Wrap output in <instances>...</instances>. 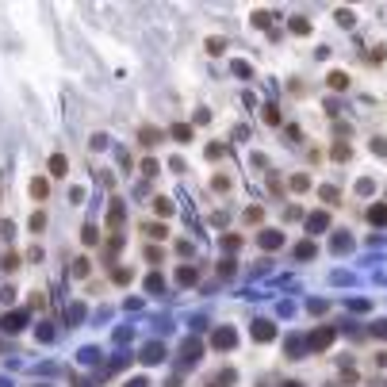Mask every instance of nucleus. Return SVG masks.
Listing matches in <instances>:
<instances>
[{
  "instance_id": "22",
  "label": "nucleus",
  "mask_w": 387,
  "mask_h": 387,
  "mask_svg": "<svg viewBox=\"0 0 387 387\" xmlns=\"http://www.w3.org/2000/svg\"><path fill=\"white\" fill-rule=\"evenodd\" d=\"M142 234H150V238H165V226H158V222H146Z\"/></svg>"
},
{
  "instance_id": "26",
  "label": "nucleus",
  "mask_w": 387,
  "mask_h": 387,
  "mask_svg": "<svg viewBox=\"0 0 387 387\" xmlns=\"http://www.w3.org/2000/svg\"><path fill=\"white\" fill-rule=\"evenodd\" d=\"M273 19H269V12H253V27H269Z\"/></svg>"
},
{
  "instance_id": "11",
  "label": "nucleus",
  "mask_w": 387,
  "mask_h": 387,
  "mask_svg": "<svg viewBox=\"0 0 387 387\" xmlns=\"http://www.w3.org/2000/svg\"><path fill=\"white\" fill-rule=\"evenodd\" d=\"M154 211H158L161 219H172V211H176V207H172V200H165V196H158V200H154Z\"/></svg>"
},
{
  "instance_id": "1",
  "label": "nucleus",
  "mask_w": 387,
  "mask_h": 387,
  "mask_svg": "<svg viewBox=\"0 0 387 387\" xmlns=\"http://www.w3.org/2000/svg\"><path fill=\"white\" fill-rule=\"evenodd\" d=\"M211 345H215V349H234V345H238V333L230 330V326H222V330H215Z\"/></svg>"
},
{
  "instance_id": "10",
  "label": "nucleus",
  "mask_w": 387,
  "mask_h": 387,
  "mask_svg": "<svg viewBox=\"0 0 387 387\" xmlns=\"http://www.w3.org/2000/svg\"><path fill=\"white\" fill-rule=\"evenodd\" d=\"M161 357H165V345H146V349H142V360H146V364H158Z\"/></svg>"
},
{
  "instance_id": "20",
  "label": "nucleus",
  "mask_w": 387,
  "mask_h": 387,
  "mask_svg": "<svg viewBox=\"0 0 387 387\" xmlns=\"http://www.w3.org/2000/svg\"><path fill=\"white\" fill-rule=\"evenodd\" d=\"M318 196H322V200H326V203H337V188L322 184V188H318Z\"/></svg>"
},
{
  "instance_id": "18",
  "label": "nucleus",
  "mask_w": 387,
  "mask_h": 387,
  "mask_svg": "<svg viewBox=\"0 0 387 387\" xmlns=\"http://www.w3.org/2000/svg\"><path fill=\"white\" fill-rule=\"evenodd\" d=\"M219 242H222V253H234V249L242 245V238H238V234H222Z\"/></svg>"
},
{
  "instance_id": "8",
  "label": "nucleus",
  "mask_w": 387,
  "mask_h": 387,
  "mask_svg": "<svg viewBox=\"0 0 387 387\" xmlns=\"http://www.w3.org/2000/svg\"><path fill=\"white\" fill-rule=\"evenodd\" d=\"M326 85H330L333 92H345V88H349V73H341V69H333L330 77H326Z\"/></svg>"
},
{
  "instance_id": "14",
  "label": "nucleus",
  "mask_w": 387,
  "mask_h": 387,
  "mask_svg": "<svg viewBox=\"0 0 387 387\" xmlns=\"http://www.w3.org/2000/svg\"><path fill=\"white\" fill-rule=\"evenodd\" d=\"M234 273H238V265H234V257H222V261H219V276H222V280H230Z\"/></svg>"
},
{
  "instance_id": "2",
  "label": "nucleus",
  "mask_w": 387,
  "mask_h": 387,
  "mask_svg": "<svg viewBox=\"0 0 387 387\" xmlns=\"http://www.w3.org/2000/svg\"><path fill=\"white\" fill-rule=\"evenodd\" d=\"M257 245L261 249H280V245H284V234H280V230H261Z\"/></svg>"
},
{
  "instance_id": "17",
  "label": "nucleus",
  "mask_w": 387,
  "mask_h": 387,
  "mask_svg": "<svg viewBox=\"0 0 387 387\" xmlns=\"http://www.w3.org/2000/svg\"><path fill=\"white\" fill-rule=\"evenodd\" d=\"M172 138H176V142H192V127H188V123H176V127H172Z\"/></svg>"
},
{
  "instance_id": "39",
  "label": "nucleus",
  "mask_w": 387,
  "mask_h": 387,
  "mask_svg": "<svg viewBox=\"0 0 387 387\" xmlns=\"http://www.w3.org/2000/svg\"><path fill=\"white\" fill-rule=\"evenodd\" d=\"M123 387H146V380H142V376H138V380H127V384H123Z\"/></svg>"
},
{
  "instance_id": "28",
  "label": "nucleus",
  "mask_w": 387,
  "mask_h": 387,
  "mask_svg": "<svg viewBox=\"0 0 387 387\" xmlns=\"http://www.w3.org/2000/svg\"><path fill=\"white\" fill-rule=\"evenodd\" d=\"M85 242L96 245V242H100V230H96V226H85Z\"/></svg>"
},
{
  "instance_id": "33",
  "label": "nucleus",
  "mask_w": 387,
  "mask_h": 387,
  "mask_svg": "<svg viewBox=\"0 0 387 387\" xmlns=\"http://www.w3.org/2000/svg\"><path fill=\"white\" fill-rule=\"evenodd\" d=\"M111 276H115V284H127V280H130V269H115Z\"/></svg>"
},
{
  "instance_id": "3",
  "label": "nucleus",
  "mask_w": 387,
  "mask_h": 387,
  "mask_svg": "<svg viewBox=\"0 0 387 387\" xmlns=\"http://www.w3.org/2000/svg\"><path fill=\"white\" fill-rule=\"evenodd\" d=\"M273 337H276V326L269 318H257L253 322V341H273Z\"/></svg>"
},
{
  "instance_id": "24",
  "label": "nucleus",
  "mask_w": 387,
  "mask_h": 387,
  "mask_svg": "<svg viewBox=\"0 0 387 387\" xmlns=\"http://www.w3.org/2000/svg\"><path fill=\"white\" fill-rule=\"evenodd\" d=\"M176 253H180V257H192V253H196V245L184 238V242H176Z\"/></svg>"
},
{
  "instance_id": "38",
  "label": "nucleus",
  "mask_w": 387,
  "mask_h": 387,
  "mask_svg": "<svg viewBox=\"0 0 387 387\" xmlns=\"http://www.w3.org/2000/svg\"><path fill=\"white\" fill-rule=\"evenodd\" d=\"M73 276H88V261H77L73 265Z\"/></svg>"
},
{
  "instance_id": "27",
  "label": "nucleus",
  "mask_w": 387,
  "mask_h": 387,
  "mask_svg": "<svg viewBox=\"0 0 387 387\" xmlns=\"http://www.w3.org/2000/svg\"><path fill=\"white\" fill-rule=\"evenodd\" d=\"M337 23H341V27H353V12H345V8H337Z\"/></svg>"
},
{
  "instance_id": "30",
  "label": "nucleus",
  "mask_w": 387,
  "mask_h": 387,
  "mask_svg": "<svg viewBox=\"0 0 387 387\" xmlns=\"http://www.w3.org/2000/svg\"><path fill=\"white\" fill-rule=\"evenodd\" d=\"M265 123H280V111H276L273 104H269V108H265Z\"/></svg>"
},
{
  "instance_id": "37",
  "label": "nucleus",
  "mask_w": 387,
  "mask_h": 387,
  "mask_svg": "<svg viewBox=\"0 0 387 387\" xmlns=\"http://www.w3.org/2000/svg\"><path fill=\"white\" fill-rule=\"evenodd\" d=\"M146 257H150V265H161V249L154 245V249H146Z\"/></svg>"
},
{
  "instance_id": "9",
  "label": "nucleus",
  "mask_w": 387,
  "mask_h": 387,
  "mask_svg": "<svg viewBox=\"0 0 387 387\" xmlns=\"http://www.w3.org/2000/svg\"><path fill=\"white\" fill-rule=\"evenodd\" d=\"M368 222H372V226H387V203H372V211H368Z\"/></svg>"
},
{
  "instance_id": "16",
  "label": "nucleus",
  "mask_w": 387,
  "mask_h": 387,
  "mask_svg": "<svg viewBox=\"0 0 387 387\" xmlns=\"http://www.w3.org/2000/svg\"><path fill=\"white\" fill-rule=\"evenodd\" d=\"M222 50H226V39L222 35H211L207 39V54H222Z\"/></svg>"
},
{
  "instance_id": "34",
  "label": "nucleus",
  "mask_w": 387,
  "mask_h": 387,
  "mask_svg": "<svg viewBox=\"0 0 387 387\" xmlns=\"http://www.w3.org/2000/svg\"><path fill=\"white\" fill-rule=\"evenodd\" d=\"M234 73H238V77H253V69H249L245 61H234Z\"/></svg>"
},
{
  "instance_id": "36",
  "label": "nucleus",
  "mask_w": 387,
  "mask_h": 387,
  "mask_svg": "<svg viewBox=\"0 0 387 387\" xmlns=\"http://www.w3.org/2000/svg\"><path fill=\"white\" fill-rule=\"evenodd\" d=\"M142 172L146 176H158V161H142Z\"/></svg>"
},
{
  "instance_id": "40",
  "label": "nucleus",
  "mask_w": 387,
  "mask_h": 387,
  "mask_svg": "<svg viewBox=\"0 0 387 387\" xmlns=\"http://www.w3.org/2000/svg\"><path fill=\"white\" fill-rule=\"evenodd\" d=\"M284 387H303V384H299V380H287V384H284Z\"/></svg>"
},
{
  "instance_id": "7",
  "label": "nucleus",
  "mask_w": 387,
  "mask_h": 387,
  "mask_svg": "<svg viewBox=\"0 0 387 387\" xmlns=\"http://www.w3.org/2000/svg\"><path fill=\"white\" fill-rule=\"evenodd\" d=\"M330 341H333V330H326V326H322V330H315L311 337H307V345H311V349H326Z\"/></svg>"
},
{
  "instance_id": "35",
  "label": "nucleus",
  "mask_w": 387,
  "mask_h": 387,
  "mask_svg": "<svg viewBox=\"0 0 387 387\" xmlns=\"http://www.w3.org/2000/svg\"><path fill=\"white\" fill-rule=\"evenodd\" d=\"M372 154H380V158H387V142H384V138H376V142H372Z\"/></svg>"
},
{
  "instance_id": "31",
  "label": "nucleus",
  "mask_w": 387,
  "mask_h": 387,
  "mask_svg": "<svg viewBox=\"0 0 387 387\" xmlns=\"http://www.w3.org/2000/svg\"><path fill=\"white\" fill-rule=\"evenodd\" d=\"M261 215H265L261 207H249V211H245V222H261Z\"/></svg>"
},
{
  "instance_id": "25",
  "label": "nucleus",
  "mask_w": 387,
  "mask_h": 387,
  "mask_svg": "<svg viewBox=\"0 0 387 387\" xmlns=\"http://www.w3.org/2000/svg\"><path fill=\"white\" fill-rule=\"evenodd\" d=\"M291 188H295V192H307V188H311V180L299 172V176H291Z\"/></svg>"
},
{
  "instance_id": "4",
  "label": "nucleus",
  "mask_w": 387,
  "mask_h": 387,
  "mask_svg": "<svg viewBox=\"0 0 387 387\" xmlns=\"http://www.w3.org/2000/svg\"><path fill=\"white\" fill-rule=\"evenodd\" d=\"M176 284H180V287L200 284V269H196V265H180V273H176Z\"/></svg>"
},
{
  "instance_id": "41",
  "label": "nucleus",
  "mask_w": 387,
  "mask_h": 387,
  "mask_svg": "<svg viewBox=\"0 0 387 387\" xmlns=\"http://www.w3.org/2000/svg\"><path fill=\"white\" fill-rule=\"evenodd\" d=\"M380 364H384V368H387V353H380Z\"/></svg>"
},
{
  "instance_id": "13",
  "label": "nucleus",
  "mask_w": 387,
  "mask_h": 387,
  "mask_svg": "<svg viewBox=\"0 0 387 387\" xmlns=\"http://www.w3.org/2000/svg\"><path fill=\"white\" fill-rule=\"evenodd\" d=\"M138 138H142V142H146V146H158V142H161V138H165V134H161V130H158V127H142V134H138Z\"/></svg>"
},
{
  "instance_id": "12",
  "label": "nucleus",
  "mask_w": 387,
  "mask_h": 387,
  "mask_svg": "<svg viewBox=\"0 0 387 387\" xmlns=\"http://www.w3.org/2000/svg\"><path fill=\"white\" fill-rule=\"evenodd\" d=\"M315 253H318V245H315V242H299V245H295V257H299V261H311Z\"/></svg>"
},
{
  "instance_id": "6",
  "label": "nucleus",
  "mask_w": 387,
  "mask_h": 387,
  "mask_svg": "<svg viewBox=\"0 0 387 387\" xmlns=\"http://www.w3.org/2000/svg\"><path fill=\"white\" fill-rule=\"evenodd\" d=\"M326 226H330V215H326V211H315V215H307V230H311V234H322Z\"/></svg>"
},
{
  "instance_id": "23",
  "label": "nucleus",
  "mask_w": 387,
  "mask_h": 387,
  "mask_svg": "<svg viewBox=\"0 0 387 387\" xmlns=\"http://www.w3.org/2000/svg\"><path fill=\"white\" fill-rule=\"evenodd\" d=\"M50 172H54V176H61V172H65V158H61V154H57V158H50Z\"/></svg>"
},
{
  "instance_id": "5",
  "label": "nucleus",
  "mask_w": 387,
  "mask_h": 387,
  "mask_svg": "<svg viewBox=\"0 0 387 387\" xmlns=\"http://www.w3.org/2000/svg\"><path fill=\"white\" fill-rule=\"evenodd\" d=\"M200 353H203V345L196 341V337H188V341L180 345V360H184V364H192V360H200Z\"/></svg>"
},
{
  "instance_id": "15",
  "label": "nucleus",
  "mask_w": 387,
  "mask_h": 387,
  "mask_svg": "<svg viewBox=\"0 0 387 387\" xmlns=\"http://www.w3.org/2000/svg\"><path fill=\"white\" fill-rule=\"evenodd\" d=\"M368 333H372L376 341H387V318H380V322H372V326H368Z\"/></svg>"
},
{
  "instance_id": "19",
  "label": "nucleus",
  "mask_w": 387,
  "mask_h": 387,
  "mask_svg": "<svg viewBox=\"0 0 387 387\" xmlns=\"http://www.w3.org/2000/svg\"><path fill=\"white\" fill-rule=\"evenodd\" d=\"M349 245H353V238H349L345 230H337V234H333V249H337V253H345Z\"/></svg>"
},
{
  "instance_id": "21",
  "label": "nucleus",
  "mask_w": 387,
  "mask_h": 387,
  "mask_svg": "<svg viewBox=\"0 0 387 387\" xmlns=\"http://www.w3.org/2000/svg\"><path fill=\"white\" fill-rule=\"evenodd\" d=\"M291 31H295V35H307V31H311V23H307L303 15H295V19H291Z\"/></svg>"
},
{
  "instance_id": "29",
  "label": "nucleus",
  "mask_w": 387,
  "mask_h": 387,
  "mask_svg": "<svg viewBox=\"0 0 387 387\" xmlns=\"http://www.w3.org/2000/svg\"><path fill=\"white\" fill-rule=\"evenodd\" d=\"M146 287H150V291H161V287H165V280H161V276L154 273V276H150V280H146Z\"/></svg>"
},
{
  "instance_id": "32",
  "label": "nucleus",
  "mask_w": 387,
  "mask_h": 387,
  "mask_svg": "<svg viewBox=\"0 0 387 387\" xmlns=\"http://www.w3.org/2000/svg\"><path fill=\"white\" fill-rule=\"evenodd\" d=\"M207 158H211V161H219V158H222V146H219V142H211V146H207Z\"/></svg>"
}]
</instances>
